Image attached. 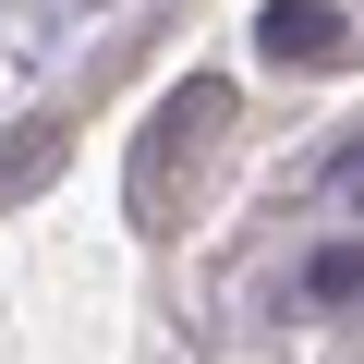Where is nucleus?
Returning a JSON list of instances; mask_svg holds the SVG:
<instances>
[{"label": "nucleus", "instance_id": "obj_3", "mask_svg": "<svg viewBox=\"0 0 364 364\" xmlns=\"http://www.w3.org/2000/svg\"><path fill=\"white\" fill-rule=\"evenodd\" d=\"M49 170H61V122H13L0 134V207H25Z\"/></svg>", "mask_w": 364, "mask_h": 364}, {"label": "nucleus", "instance_id": "obj_4", "mask_svg": "<svg viewBox=\"0 0 364 364\" xmlns=\"http://www.w3.org/2000/svg\"><path fill=\"white\" fill-rule=\"evenodd\" d=\"M304 291H316V304H352V291H364V243H328V255L304 267Z\"/></svg>", "mask_w": 364, "mask_h": 364}, {"label": "nucleus", "instance_id": "obj_1", "mask_svg": "<svg viewBox=\"0 0 364 364\" xmlns=\"http://www.w3.org/2000/svg\"><path fill=\"white\" fill-rule=\"evenodd\" d=\"M219 122H231V85H219V73H195V85L158 97V122H146V146H134V219H170V170H195V158L219 146Z\"/></svg>", "mask_w": 364, "mask_h": 364}, {"label": "nucleus", "instance_id": "obj_5", "mask_svg": "<svg viewBox=\"0 0 364 364\" xmlns=\"http://www.w3.org/2000/svg\"><path fill=\"white\" fill-rule=\"evenodd\" d=\"M340 195H352V207H364V146H340Z\"/></svg>", "mask_w": 364, "mask_h": 364}, {"label": "nucleus", "instance_id": "obj_2", "mask_svg": "<svg viewBox=\"0 0 364 364\" xmlns=\"http://www.w3.org/2000/svg\"><path fill=\"white\" fill-rule=\"evenodd\" d=\"M267 61H340L352 37H340V13H328V0H267Z\"/></svg>", "mask_w": 364, "mask_h": 364}]
</instances>
